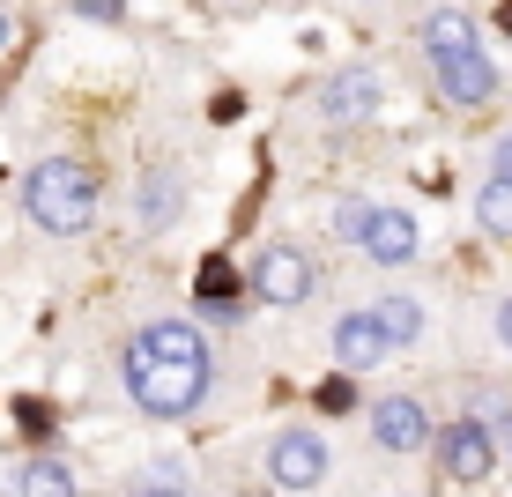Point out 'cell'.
Here are the masks:
<instances>
[{
	"instance_id": "obj_1",
	"label": "cell",
	"mask_w": 512,
	"mask_h": 497,
	"mask_svg": "<svg viewBox=\"0 0 512 497\" xmlns=\"http://www.w3.org/2000/svg\"><path fill=\"white\" fill-rule=\"evenodd\" d=\"M208 349L193 334V319H156L127 342V394L141 416H193L208 394Z\"/></svg>"
},
{
	"instance_id": "obj_2",
	"label": "cell",
	"mask_w": 512,
	"mask_h": 497,
	"mask_svg": "<svg viewBox=\"0 0 512 497\" xmlns=\"http://www.w3.org/2000/svg\"><path fill=\"white\" fill-rule=\"evenodd\" d=\"M23 208H30L38 230L75 238V230L97 223V171L75 164V156H45V164H30V179H23Z\"/></svg>"
},
{
	"instance_id": "obj_3",
	"label": "cell",
	"mask_w": 512,
	"mask_h": 497,
	"mask_svg": "<svg viewBox=\"0 0 512 497\" xmlns=\"http://www.w3.org/2000/svg\"><path fill=\"white\" fill-rule=\"evenodd\" d=\"M490 468H498V438H490V423L461 416V423L438 431V475H446V483H483Z\"/></svg>"
},
{
	"instance_id": "obj_4",
	"label": "cell",
	"mask_w": 512,
	"mask_h": 497,
	"mask_svg": "<svg viewBox=\"0 0 512 497\" xmlns=\"http://www.w3.org/2000/svg\"><path fill=\"white\" fill-rule=\"evenodd\" d=\"M245 282H253V297H268V305H305L312 297V260L297 253V245H260Z\"/></svg>"
},
{
	"instance_id": "obj_5",
	"label": "cell",
	"mask_w": 512,
	"mask_h": 497,
	"mask_svg": "<svg viewBox=\"0 0 512 497\" xmlns=\"http://www.w3.org/2000/svg\"><path fill=\"white\" fill-rule=\"evenodd\" d=\"M431 75H438V97H446V104H461V112H475V104H490V97H498V67H490V52H483V45L431 60Z\"/></svg>"
},
{
	"instance_id": "obj_6",
	"label": "cell",
	"mask_w": 512,
	"mask_h": 497,
	"mask_svg": "<svg viewBox=\"0 0 512 497\" xmlns=\"http://www.w3.org/2000/svg\"><path fill=\"white\" fill-rule=\"evenodd\" d=\"M268 475L282 490H320L327 483V438H312V431H282L275 438V453H268Z\"/></svg>"
},
{
	"instance_id": "obj_7",
	"label": "cell",
	"mask_w": 512,
	"mask_h": 497,
	"mask_svg": "<svg viewBox=\"0 0 512 497\" xmlns=\"http://www.w3.org/2000/svg\"><path fill=\"white\" fill-rule=\"evenodd\" d=\"M179 208H186V179L171 164H149L134 179V223L141 230H171V223H179Z\"/></svg>"
},
{
	"instance_id": "obj_8",
	"label": "cell",
	"mask_w": 512,
	"mask_h": 497,
	"mask_svg": "<svg viewBox=\"0 0 512 497\" xmlns=\"http://www.w3.org/2000/svg\"><path fill=\"white\" fill-rule=\"evenodd\" d=\"M379 97H386V90H379L372 67H342V75L320 82V112H327V119H372Z\"/></svg>"
},
{
	"instance_id": "obj_9",
	"label": "cell",
	"mask_w": 512,
	"mask_h": 497,
	"mask_svg": "<svg viewBox=\"0 0 512 497\" xmlns=\"http://www.w3.org/2000/svg\"><path fill=\"white\" fill-rule=\"evenodd\" d=\"M386 327H379V312H349V319H334V357H342V371H372L386 364Z\"/></svg>"
},
{
	"instance_id": "obj_10",
	"label": "cell",
	"mask_w": 512,
	"mask_h": 497,
	"mask_svg": "<svg viewBox=\"0 0 512 497\" xmlns=\"http://www.w3.org/2000/svg\"><path fill=\"white\" fill-rule=\"evenodd\" d=\"M372 438H379L386 453H416L423 438H431V416H423L409 394H394V401H379V408H372Z\"/></svg>"
},
{
	"instance_id": "obj_11",
	"label": "cell",
	"mask_w": 512,
	"mask_h": 497,
	"mask_svg": "<svg viewBox=\"0 0 512 497\" xmlns=\"http://www.w3.org/2000/svg\"><path fill=\"white\" fill-rule=\"evenodd\" d=\"M193 305H201L208 319H238L245 312V282H238L231 260H208V268L193 275Z\"/></svg>"
},
{
	"instance_id": "obj_12",
	"label": "cell",
	"mask_w": 512,
	"mask_h": 497,
	"mask_svg": "<svg viewBox=\"0 0 512 497\" xmlns=\"http://www.w3.org/2000/svg\"><path fill=\"white\" fill-rule=\"evenodd\" d=\"M364 253H372L379 268H401V260H416V223L401 216V208H379L372 230H364Z\"/></svg>"
},
{
	"instance_id": "obj_13",
	"label": "cell",
	"mask_w": 512,
	"mask_h": 497,
	"mask_svg": "<svg viewBox=\"0 0 512 497\" xmlns=\"http://www.w3.org/2000/svg\"><path fill=\"white\" fill-rule=\"evenodd\" d=\"M416 38H423L431 60H446V52H468V45H475V23H468L461 8H431V15L416 23Z\"/></svg>"
},
{
	"instance_id": "obj_14",
	"label": "cell",
	"mask_w": 512,
	"mask_h": 497,
	"mask_svg": "<svg viewBox=\"0 0 512 497\" xmlns=\"http://www.w3.org/2000/svg\"><path fill=\"white\" fill-rule=\"evenodd\" d=\"M475 223H483L490 238L512 245V179H490L483 193H475Z\"/></svg>"
},
{
	"instance_id": "obj_15",
	"label": "cell",
	"mask_w": 512,
	"mask_h": 497,
	"mask_svg": "<svg viewBox=\"0 0 512 497\" xmlns=\"http://www.w3.org/2000/svg\"><path fill=\"white\" fill-rule=\"evenodd\" d=\"M15 490H23V497H75V475H67L60 460H23Z\"/></svg>"
},
{
	"instance_id": "obj_16",
	"label": "cell",
	"mask_w": 512,
	"mask_h": 497,
	"mask_svg": "<svg viewBox=\"0 0 512 497\" xmlns=\"http://www.w3.org/2000/svg\"><path fill=\"white\" fill-rule=\"evenodd\" d=\"M379 312V327H386V342H416V334H423V305H416V297H386V305H372Z\"/></svg>"
},
{
	"instance_id": "obj_17",
	"label": "cell",
	"mask_w": 512,
	"mask_h": 497,
	"mask_svg": "<svg viewBox=\"0 0 512 497\" xmlns=\"http://www.w3.org/2000/svg\"><path fill=\"white\" fill-rule=\"evenodd\" d=\"M127 497H186V475L171 468V460H156V468H141L127 483Z\"/></svg>"
},
{
	"instance_id": "obj_18",
	"label": "cell",
	"mask_w": 512,
	"mask_h": 497,
	"mask_svg": "<svg viewBox=\"0 0 512 497\" xmlns=\"http://www.w3.org/2000/svg\"><path fill=\"white\" fill-rule=\"evenodd\" d=\"M372 216H379V208L364 201V193H342V201H334V238H357V245H364V230H372Z\"/></svg>"
},
{
	"instance_id": "obj_19",
	"label": "cell",
	"mask_w": 512,
	"mask_h": 497,
	"mask_svg": "<svg viewBox=\"0 0 512 497\" xmlns=\"http://www.w3.org/2000/svg\"><path fill=\"white\" fill-rule=\"evenodd\" d=\"M468 416H475V423H505V431H512V386H475V394H468Z\"/></svg>"
},
{
	"instance_id": "obj_20",
	"label": "cell",
	"mask_w": 512,
	"mask_h": 497,
	"mask_svg": "<svg viewBox=\"0 0 512 497\" xmlns=\"http://www.w3.org/2000/svg\"><path fill=\"white\" fill-rule=\"evenodd\" d=\"M312 401H320L327 416H349V408H357V386H349V379H320V386H312Z\"/></svg>"
},
{
	"instance_id": "obj_21",
	"label": "cell",
	"mask_w": 512,
	"mask_h": 497,
	"mask_svg": "<svg viewBox=\"0 0 512 497\" xmlns=\"http://www.w3.org/2000/svg\"><path fill=\"white\" fill-rule=\"evenodd\" d=\"M15 423H23V438H52V401H15Z\"/></svg>"
},
{
	"instance_id": "obj_22",
	"label": "cell",
	"mask_w": 512,
	"mask_h": 497,
	"mask_svg": "<svg viewBox=\"0 0 512 497\" xmlns=\"http://www.w3.org/2000/svg\"><path fill=\"white\" fill-rule=\"evenodd\" d=\"M75 15H82V23H119L127 0H75Z\"/></svg>"
},
{
	"instance_id": "obj_23",
	"label": "cell",
	"mask_w": 512,
	"mask_h": 497,
	"mask_svg": "<svg viewBox=\"0 0 512 497\" xmlns=\"http://www.w3.org/2000/svg\"><path fill=\"white\" fill-rule=\"evenodd\" d=\"M490 179H512V134L490 141Z\"/></svg>"
},
{
	"instance_id": "obj_24",
	"label": "cell",
	"mask_w": 512,
	"mask_h": 497,
	"mask_svg": "<svg viewBox=\"0 0 512 497\" xmlns=\"http://www.w3.org/2000/svg\"><path fill=\"white\" fill-rule=\"evenodd\" d=\"M498 342L512 349V297H505V305H498Z\"/></svg>"
},
{
	"instance_id": "obj_25",
	"label": "cell",
	"mask_w": 512,
	"mask_h": 497,
	"mask_svg": "<svg viewBox=\"0 0 512 497\" xmlns=\"http://www.w3.org/2000/svg\"><path fill=\"white\" fill-rule=\"evenodd\" d=\"M498 30H505V38H512V0H505V8H498Z\"/></svg>"
},
{
	"instance_id": "obj_26",
	"label": "cell",
	"mask_w": 512,
	"mask_h": 497,
	"mask_svg": "<svg viewBox=\"0 0 512 497\" xmlns=\"http://www.w3.org/2000/svg\"><path fill=\"white\" fill-rule=\"evenodd\" d=\"M8 38H15V23H8V15H0V52H8Z\"/></svg>"
},
{
	"instance_id": "obj_27",
	"label": "cell",
	"mask_w": 512,
	"mask_h": 497,
	"mask_svg": "<svg viewBox=\"0 0 512 497\" xmlns=\"http://www.w3.org/2000/svg\"><path fill=\"white\" fill-rule=\"evenodd\" d=\"M505 453H512V431H505Z\"/></svg>"
}]
</instances>
